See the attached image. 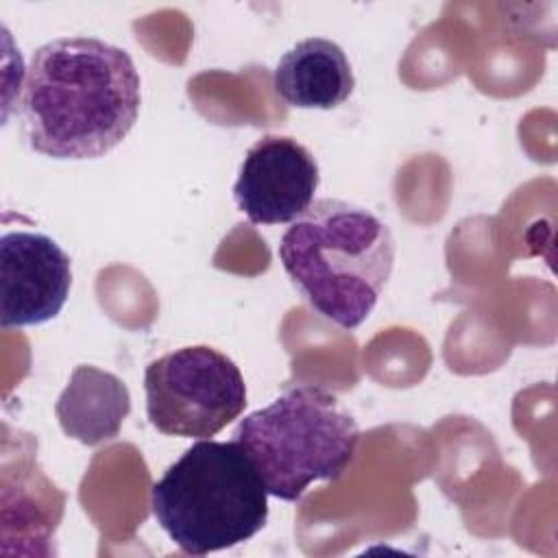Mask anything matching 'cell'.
<instances>
[{"label":"cell","mask_w":558,"mask_h":558,"mask_svg":"<svg viewBox=\"0 0 558 558\" xmlns=\"http://www.w3.org/2000/svg\"><path fill=\"white\" fill-rule=\"evenodd\" d=\"M277 96L296 109H336L355 87L344 50L325 37H307L279 59L272 72Z\"/></svg>","instance_id":"cell-8"},{"label":"cell","mask_w":558,"mask_h":558,"mask_svg":"<svg viewBox=\"0 0 558 558\" xmlns=\"http://www.w3.org/2000/svg\"><path fill=\"white\" fill-rule=\"evenodd\" d=\"M150 425L179 438H209L246 408V384L231 357L207 344L183 347L144 371Z\"/></svg>","instance_id":"cell-5"},{"label":"cell","mask_w":558,"mask_h":558,"mask_svg":"<svg viewBox=\"0 0 558 558\" xmlns=\"http://www.w3.org/2000/svg\"><path fill=\"white\" fill-rule=\"evenodd\" d=\"M159 527L185 554L205 556L253 538L268 521V490L238 440L203 438L150 488Z\"/></svg>","instance_id":"cell-3"},{"label":"cell","mask_w":558,"mask_h":558,"mask_svg":"<svg viewBox=\"0 0 558 558\" xmlns=\"http://www.w3.org/2000/svg\"><path fill=\"white\" fill-rule=\"evenodd\" d=\"M20 100L28 146L52 159H96L135 126L142 78L131 54L98 37H57L33 52Z\"/></svg>","instance_id":"cell-1"},{"label":"cell","mask_w":558,"mask_h":558,"mask_svg":"<svg viewBox=\"0 0 558 558\" xmlns=\"http://www.w3.org/2000/svg\"><path fill=\"white\" fill-rule=\"evenodd\" d=\"M320 172L314 155L286 135H264L244 155L233 198L253 225H283L314 203Z\"/></svg>","instance_id":"cell-7"},{"label":"cell","mask_w":558,"mask_h":558,"mask_svg":"<svg viewBox=\"0 0 558 558\" xmlns=\"http://www.w3.org/2000/svg\"><path fill=\"white\" fill-rule=\"evenodd\" d=\"M72 288L70 255L46 233L4 231L0 240L2 329L44 325L63 310Z\"/></svg>","instance_id":"cell-6"},{"label":"cell","mask_w":558,"mask_h":558,"mask_svg":"<svg viewBox=\"0 0 558 558\" xmlns=\"http://www.w3.org/2000/svg\"><path fill=\"white\" fill-rule=\"evenodd\" d=\"M131 412L126 384L109 371L81 364L54 403V414L65 436L96 447L120 434Z\"/></svg>","instance_id":"cell-9"},{"label":"cell","mask_w":558,"mask_h":558,"mask_svg":"<svg viewBox=\"0 0 558 558\" xmlns=\"http://www.w3.org/2000/svg\"><path fill=\"white\" fill-rule=\"evenodd\" d=\"M279 262L307 305L342 329L375 310L395 266L390 227L371 209L320 198L283 231Z\"/></svg>","instance_id":"cell-2"},{"label":"cell","mask_w":558,"mask_h":558,"mask_svg":"<svg viewBox=\"0 0 558 558\" xmlns=\"http://www.w3.org/2000/svg\"><path fill=\"white\" fill-rule=\"evenodd\" d=\"M233 440L253 460L268 495L299 501L310 484L333 482L349 469L360 427L336 395L296 384L240 418Z\"/></svg>","instance_id":"cell-4"}]
</instances>
